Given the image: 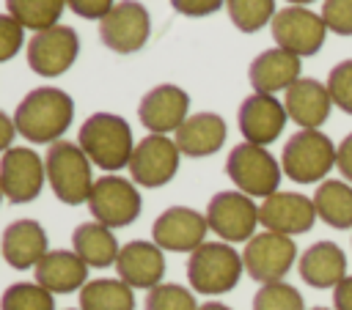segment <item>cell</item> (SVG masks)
Masks as SVG:
<instances>
[{
	"instance_id": "obj_44",
	"label": "cell",
	"mask_w": 352,
	"mask_h": 310,
	"mask_svg": "<svg viewBox=\"0 0 352 310\" xmlns=\"http://www.w3.org/2000/svg\"><path fill=\"white\" fill-rule=\"evenodd\" d=\"M311 310H330V307H311Z\"/></svg>"
},
{
	"instance_id": "obj_2",
	"label": "cell",
	"mask_w": 352,
	"mask_h": 310,
	"mask_svg": "<svg viewBox=\"0 0 352 310\" xmlns=\"http://www.w3.org/2000/svg\"><path fill=\"white\" fill-rule=\"evenodd\" d=\"M77 145L85 151V156L99 165L102 170H121L129 167L135 143H132V129L126 123V118L116 115V112H94L82 121L80 134H77Z\"/></svg>"
},
{
	"instance_id": "obj_29",
	"label": "cell",
	"mask_w": 352,
	"mask_h": 310,
	"mask_svg": "<svg viewBox=\"0 0 352 310\" xmlns=\"http://www.w3.org/2000/svg\"><path fill=\"white\" fill-rule=\"evenodd\" d=\"M6 8L25 30L41 33L58 25L66 0H6Z\"/></svg>"
},
{
	"instance_id": "obj_27",
	"label": "cell",
	"mask_w": 352,
	"mask_h": 310,
	"mask_svg": "<svg viewBox=\"0 0 352 310\" xmlns=\"http://www.w3.org/2000/svg\"><path fill=\"white\" fill-rule=\"evenodd\" d=\"M316 217L324 219L336 230L352 228V187L336 178H327L314 192Z\"/></svg>"
},
{
	"instance_id": "obj_31",
	"label": "cell",
	"mask_w": 352,
	"mask_h": 310,
	"mask_svg": "<svg viewBox=\"0 0 352 310\" xmlns=\"http://www.w3.org/2000/svg\"><path fill=\"white\" fill-rule=\"evenodd\" d=\"M0 310H55V299L38 283H14L3 291Z\"/></svg>"
},
{
	"instance_id": "obj_11",
	"label": "cell",
	"mask_w": 352,
	"mask_h": 310,
	"mask_svg": "<svg viewBox=\"0 0 352 310\" xmlns=\"http://www.w3.org/2000/svg\"><path fill=\"white\" fill-rule=\"evenodd\" d=\"M148 30H151L148 11L138 0H121L99 19L102 44L118 55H132L143 49V44L148 41Z\"/></svg>"
},
{
	"instance_id": "obj_21",
	"label": "cell",
	"mask_w": 352,
	"mask_h": 310,
	"mask_svg": "<svg viewBox=\"0 0 352 310\" xmlns=\"http://www.w3.org/2000/svg\"><path fill=\"white\" fill-rule=\"evenodd\" d=\"M0 252L14 269H36V263L50 252L47 233L36 219H14L3 230Z\"/></svg>"
},
{
	"instance_id": "obj_7",
	"label": "cell",
	"mask_w": 352,
	"mask_h": 310,
	"mask_svg": "<svg viewBox=\"0 0 352 310\" xmlns=\"http://www.w3.org/2000/svg\"><path fill=\"white\" fill-rule=\"evenodd\" d=\"M88 208L96 222L107 228H124L140 217L143 200H140L135 181L121 178V176H102L94 181Z\"/></svg>"
},
{
	"instance_id": "obj_8",
	"label": "cell",
	"mask_w": 352,
	"mask_h": 310,
	"mask_svg": "<svg viewBox=\"0 0 352 310\" xmlns=\"http://www.w3.org/2000/svg\"><path fill=\"white\" fill-rule=\"evenodd\" d=\"M206 222H209V230H214L228 244L250 241L258 225V206L253 203L250 195L239 189H226L212 195L206 206Z\"/></svg>"
},
{
	"instance_id": "obj_22",
	"label": "cell",
	"mask_w": 352,
	"mask_h": 310,
	"mask_svg": "<svg viewBox=\"0 0 352 310\" xmlns=\"http://www.w3.org/2000/svg\"><path fill=\"white\" fill-rule=\"evenodd\" d=\"M330 104L333 99L327 93V85L311 77H300L286 91V99H283L286 115L302 129H319L330 115Z\"/></svg>"
},
{
	"instance_id": "obj_34",
	"label": "cell",
	"mask_w": 352,
	"mask_h": 310,
	"mask_svg": "<svg viewBox=\"0 0 352 310\" xmlns=\"http://www.w3.org/2000/svg\"><path fill=\"white\" fill-rule=\"evenodd\" d=\"M327 93L333 99L336 107H341L344 112L352 115V58L341 60L330 69L327 74Z\"/></svg>"
},
{
	"instance_id": "obj_42",
	"label": "cell",
	"mask_w": 352,
	"mask_h": 310,
	"mask_svg": "<svg viewBox=\"0 0 352 310\" xmlns=\"http://www.w3.org/2000/svg\"><path fill=\"white\" fill-rule=\"evenodd\" d=\"M198 310H231V307L223 302H206V305H198Z\"/></svg>"
},
{
	"instance_id": "obj_43",
	"label": "cell",
	"mask_w": 352,
	"mask_h": 310,
	"mask_svg": "<svg viewBox=\"0 0 352 310\" xmlns=\"http://www.w3.org/2000/svg\"><path fill=\"white\" fill-rule=\"evenodd\" d=\"M292 5H308V3H314V0H289Z\"/></svg>"
},
{
	"instance_id": "obj_35",
	"label": "cell",
	"mask_w": 352,
	"mask_h": 310,
	"mask_svg": "<svg viewBox=\"0 0 352 310\" xmlns=\"http://www.w3.org/2000/svg\"><path fill=\"white\" fill-rule=\"evenodd\" d=\"M322 19L327 30L338 36H352V0H324Z\"/></svg>"
},
{
	"instance_id": "obj_15",
	"label": "cell",
	"mask_w": 352,
	"mask_h": 310,
	"mask_svg": "<svg viewBox=\"0 0 352 310\" xmlns=\"http://www.w3.org/2000/svg\"><path fill=\"white\" fill-rule=\"evenodd\" d=\"M209 230L206 214H198L190 206H170L165 208L151 225V241L160 250L170 252H192L204 244Z\"/></svg>"
},
{
	"instance_id": "obj_24",
	"label": "cell",
	"mask_w": 352,
	"mask_h": 310,
	"mask_svg": "<svg viewBox=\"0 0 352 310\" xmlns=\"http://www.w3.org/2000/svg\"><path fill=\"white\" fill-rule=\"evenodd\" d=\"M226 121L217 112H195L176 129V145L187 156H212L226 143Z\"/></svg>"
},
{
	"instance_id": "obj_6",
	"label": "cell",
	"mask_w": 352,
	"mask_h": 310,
	"mask_svg": "<svg viewBox=\"0 0 352 310\" xmlns=\"http://www.w3.org/2000/svg\"><path fill=\"white\" fill-rule=\"evenodd\" d=\"M280 165L264 145L239 143L231 148L226 159V173L236 184L239 192L250 198H270L278 192L280 184Z\"/></svg>"
},
{
	"instance_id": "obj_41",
	"label": "cell",
	"mask_w": 352,
	"mask_h": 310,
	"mask_svg": "<svg viewBox=\"0 0 352 310\" xmlns=\"http://www.w3.org/2000/svg\"><path fill=\"white\" fill-rule=\"evenodd\" d=\"M14 134H16V126H14V118H8L3 110H0V151L6 154L14 143Z\"/></svg>"
},
{
	"instance_id": "obj_12",
	"label": "cell",
	"mask_w": 352,
	"mask_h": 310,
	"mask_svg": "<svg viewBox=\"0 0 352 310\" xmlns=\"http://www.w3.org/2000/svg\"><path fill=\"white\" fill-rule=\"evenodd\" d=\"M179 145L168 134H146L135 143L132 159H129V176L140 187H165L176 170H179Z\"/></svg>"
},
{
	"instance_id": "obj_18",
	"label": "cell",
	"mask_w": 352,
	"mask_h": 310,
	"mask_svg": "<svg viewBox=\"0 0 352 310\" xmlns=\"http://www.w3.org/2000/svg\"><path fill=\"white\" fill-rule=\"evenodd\" d=\"M190 96L187 91H182L179 85H170V82H162L157 88H151L140 104H138V118L140 123L151 132V134H168V132H176L190 115Z\"/></svg>"
},
{
	"instance_id": "obj_5",
	"label": "cell",
	"mask_w": 352,
	"mask_h": 310,
	"mask_svg": "<svg viewBox=\"0 0 352 310\" xmlns=\"http://www.w3.org/2000/svg\"><path fill=\"white\" fill-rule=\"evenodd\" d=\"M336 165V145L319 129L294 132L280 154L283 173L297 184H316Z\"/></svg>"
},
{
	"instance_id": "obj_39",
	"label": "cell",
	"mask_w": 352,
	"mask_h": 310,
	"mask_svg": "<svg viewBox=\"0 0 352 310\" xmlns=\"http://www.w3.org/2000/svg\"><path fill=\"white\" fill-rule=\"evenodd\" d=\"M336 167L341 170V176L346 181H352V132L341 140V145L336 148Z\"/></svg>"
},
{
	"instance_id": "obj_25",
	"label": "cell",
	"mask_w": 352,
	"mask_h": 310,
	"mask_svg": "<svg viewBox=\"0 0 352 310\" xmlns=\"http://www.w3.org/2000/svg\"><path fill=\"white\" fill-rule=\"evenodd\" d=\"M300 277L311 288H336L346 277V255L336 241H316L300 255Z\"/></svg>"
},
{
	"instance_id": "obj_20",
	"label": "cell",
	"mask_w": 352,
	"mask_h": 310,
	"mask_svg": "<svg viewBox=\"0 0 352 310\" xmlns=\"http://www.w3.org/2000/svg\"><path fill=\"white\" fill-rule=\"evenodd\" d=\"M302 63L297 55L275 47V49H264L258 58H253L248 77L256 93H278V91H289L297 80H300Z\"/></svg>"
},
{
	"instance_id": "obj_32",
	"label": "cell",
	"mask_w": 352,
	"mask_h": 310,
	"mask_svg": "<svg viewBox=\"0 0 352 310\" xmlns=\"http://www.w3.org/2000/svg\"><path fill=\"white\" fill-rule=\"evenodd\" d=\"M253 310H305L302 296L289 283H267L253 296Z\"/></svg>"
},
{
	"instance_id": "obj_9",
	"label": "cell",
	"mask_w": 352,
	"mask_h": 310,
	"mask_svg": "<svg viewBox=\"0 0 352 310\" xmlns=\"http://www.w3.org/2000/svg\"><path fill=\"white\" fill-rule=\"evenodd\" d=\"M272 38L280 49L302 58V55H316L324 44L327 36V25L322 19V14L302 8V5H289L280 8L272 22H270Z\"/></svg>"
},
{
	"instance_id": "obj_3",
	"label": "cell",
	"mask_w": 352,
	"mask_h": 310,
	"mask_svg": "<svg viewBox=\"0 0 352 310\" xmlns=\"http://www.w3.org/2000/svg\"><path fill=\"white\" fill-rule=\"evenodd\" d=\"M44 167H47V184L52 187L60 203L80 206L91 198V189H94L91 159L77 143L72 140L52 143L44 156Z\"/></svg>"
},
{
	"instance_id": "obj_23",
	"label": "cell",
	"mask_w": 352,
	"mask_h": 310,
	"mask_svg": "<svg viewBox=\"0 0 352 310\" xmlns=\"http://www.w3.org/2000/svg\"><path fill=\"white\" fill-rule=\"evenodd\" d=\"M36 283L50 294H72L88 283V266L74 250H50L36 263Z\"/></svg>"
},
{
	"instance_id": "obj_36",
	"label": "cell",
	"mask_w": 352,
	"mask_h": 310,
	"mask_svg": "<svg viewBox=\"0 0 352 310\" xmlns=\"http://www.w3.org/2000/svg\"><path fill=\"white\" fill-rule=\"evenodd\" d=\"M25 41V27L11 16V14H0V63L11 60Z\"/></svg>"
},
{
	"instance_id": "obj_13",
	"label": "cell",
	"mask_w": 352,
	"mask_h": 310,
	"mask_svg": "<svg viewBox=\"0 0 352 310\" xmlns=\"http://www.w3.org/2000/svg\"><path fill=\"white\" fill-rule=\"evenodd\" d=\"M80 55V36L69 25H55L28 41V66L41 77L66 74Z\"/></svg>"
},
{
	"instance_id": "obj_1",
	"label": "cell",
	"mask_w": 352,
	"mask_h": 310,
	"mask_svg": "<svg viewBox=\"0 0 352 310\" xmlns=\"http://www.w3.org/2000/svg\"><path fill=\"white\" fill-rule=\"evenodd\" d=\"M74 118V99L60 88H33L14 110L16 134L30 143H58Z\"/></svg>"
},
{
	"instance_id": "obj_40",
	"label": "cell",
	"mask_w": 352,
	"mask_h": 310,
	"mask_svg": "<svg viewBox=\"0 0 352 310\" xmlns=\"http://www.w3.org/2000/svg\"><path fill=\"white\" fill-rule=\"evenodd\" d=\"M333 310H352V274L333 288Z\"/></svg>"
},
{
	"instance_id": "obj_30",
	"label": "cell",
	"mask_w": 352,
	"mask_h": 310,
	"mask_svg": "<svg viewBox=\"0 0 352 310\" xmlns=\"http://www.w3.org/2000/svg\"><path fill=\"white\" fill-rule=\"evenodd\" d=\"M226 11H228L231 22L236 25V30H242V33L261 30L278 14L275 0H226Z\"/></svg>"
},
{
	"instance_id": "obj_38",
	"label": "cell",
	"mask_w": 352,
	"mask_h": 310,
	"mask_svg": "<svg viewBox=\"0 0 352 310\" xmlns=\"http://www.w3.org/2000/svg\"><path fill=\"white\" fill-rule=\"evenodd\" d=\"M170 5L184 16H209L226 5V0H170Z\"/></svg>"
},
{
	"instance_id": "obj_28",
	"label": "cell",
	"mask_w": 352,
	"mask_h": 310,
	"mask_svg": "<svg viewBox=\"0 0 352 310\" xmlns=\"http://www.w3.org/2000/svg\"><path fill=\"white\" fill-rule=\"evenodd\" d=\"M80 310H135V294L124 280L96 277L80 288Z\"/></svg>"
},
{
	"instance_id": "obj_45",
	"label": "cell",
	"mask_w": 352,
	"mask_h": 310,
	"mask_svg": "<svg viewBox=\"0 0 352 310\" xmlns=\"http://www.w3.org/2000/svg\"><path fill=\"white\" fill-rule=\"evenodd\" d=\"M3 198H6V195H3V187H0V200H3Z\"/></svg>"
},
{
	"instance_id": "obj_16",
	"label": "cell",
	"mask_w": 352,
	"mask_h": 310,
	"mask_svg": "<svg viewBox=\"0 0 352 310\" xmlns=\"http://www.w3.org/2000/svg\"><path fill=\"white\" fill-rule=\"evenodd\" d=\"M286 121H289V115H286L283 102H278L270 93H250L239 104V112H236L239 132H242L245 143H253V145L275 143L280 137Z\"/></svg>"
},
{
	"instance_id": "obj_19",
	"label": "cell",
	"mask_w": 352,
	"mask_h": 310,
	"mask_svg": "<svg viewBox=\"0 0 352 310\" xmlns=\"http://www.w3.org/2000/svg\"><path fill=\"white\" fill-rule=\"evenodd\" d=\"M116 272L118 280H124L129 288H157L165 274V255L154 241L135 239L121 247L116 258Z\"/></svg>"
},
{
	"instance_id": "obj_14",
	"label": "cell",
	"mask_w": 352,
	"mask_h": 310,
	"mask_svg": "<svg viewBox=\"0 0 352 310\" xmlns=\"http://www.w3.org/2000/svg\"><path fill=\"white\" fill-rule=\"evenodd\" d=\"M47 178L44 159L25 145H11L0 156V187L11 203H30L38 198Z\"/></svg>"
},
{
	"instance_id": "obj_37",
	"label": "cell",
	"mask_w": 352,
	"mask_h": 310,
	"mask_svg": "<svg viewBox=\"0 0 352 310\" xmlns=\"http://www.w3.org/2000/svg\"><path fill=\"white\" fill-rule=\"evenodd\" d=\"M113 5L116 0H66V8H72L82 19H102Z\"/></svg>"
},
{
	"instance_id": "obj_4",
	"label": "cell",
	"mask_w": 352,
	"mask_h": 310,
	"mask_svg": "<svg viewBox=\"0 0 352 310\" xmlns=\"http://www.w3.org/2000/svg\"><path fill=\"white\" fill-rule=\"evenodd\" d=\"M242 255L228 241H204L187 258V280L192 291L214 296L231 291L242 277Z\"/></svg>"
},
{
	"instance_id": "obj_10",
	"label": "cell",
	"mask_w": 352,
	"mask_h": 310,
	"mask_svg": "<svg viewBox=\"0 0 352 310\" xmlns=\"http://www.w3.org/2000/svg\"><path fill=\"white\" fill-rule=\"evenodd\" d=\"M297 258V247L292 241V236H283V233H272V230H264V233H256L245 250H242V263H245V272L267 285V283H280L286 277V272L292 269Z\"/></svg>"
},
{
	"instance_id": "obj_33",
	"label": "cell",
	"mask_w": 352,
	"mask_h": 310,
	"mask_svg": "<svg viewBox=\"0 0 352 310\" xmlns=\"http://www.w3.org/2000/svg\"><path fill=\"white\" fill-rule=\"evenodd\" d=\"M146 310H198L192 291L176 283H160L146 294Z\"/></svg>"
},
{
	"instance_id": "obj_17",
	"label": "cell",
	"mask_w": 352,
	"mask_h": 310,
	"mask_svg": "<svg viewBox=\"0 0 352 310\" xmlns=\"http://www.w3.org/2000/svg\"><path fill=\"white\" fill-rule=\"evenodd\" d=\"M258 222L267 230L283 233V236L305 233L316 222L314 198H305L300 192H280L278 189L275 195L264 198V203L258 206Z\"/></svg>"
},
{
	"instance_id": "obj_26",
	"label": "cell",
	"mask_w": 352,
	"mask_h": 310,
	"mask_svg": "<svg viewBox=\"0 0 352 310\" xmlns=\"http://www.w3.org/2000/svg\"><path fill=\"white\" fill-rule=\"evenodd\" d=\"M72 247L74 252L82 258L85 266H94V269H104L110 263H116L121 247H118V239L113 236V230L102 222H82L74 228L72 233Z\"/></svg>"
}]
</instances>
